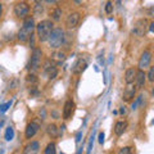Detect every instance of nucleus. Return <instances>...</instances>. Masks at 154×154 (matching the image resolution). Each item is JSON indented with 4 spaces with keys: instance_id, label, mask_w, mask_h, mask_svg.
Listing matches in <instances>:
<instances>
[{
    "instance_id": "nucleus-26",
    "label": "nucleus",
    "mask_w": 154,
    "mask_h": 154,
    "mask_svg": "<svg viewBox=\"0 0 154 154\" xmlns=\"http://www.w3.org/2000/svg\"><path fill=\"white\" fill-rule=\"evenodd\" d=\"M146 77H148V80L150 81V82L154 81V67H149V72H148Z\"/></svg>"
},
{
    "instance_id": "nucleus-24",
    "label": "nucleus",
    "mask_w": 154,
    "mask_h": 154,
    "mask_svg": "<svg viewBox=\"0 0 154 154\" xmlns=\"http://www.w3.org/2000/svg\"><path fill=\"white\" fill-rule=\"evenodd\" d=\"M118 154H132V148L131 146H123L119 149Z\"/></svg>"
},
{
    "instance_id": "nucleus-37",
    "label": "nucleus",
    "mask_w": 154,
    "mask_h": 154,
    "mask_svg": "<svg viewBox=\"0 0 154 154\" xmlns=\"http://www.w3.org/2000/svg\"><path fill=\"white\" fill-rule=\"evenodd\" d=\"M60 154H64V153H60Z\"/></svg>"
},
{
    "instance_id": "nucleus-32",
    "label": "nucleus",
    "mask_w": 154,
    "mask_h": 154,
    "mask_svg": "<svg viewBox=\"0 0 154 154\" xmlns=\"http://www.w3.org/2000/svg\"><path fill=\"white\" fill-rule=\"evenodd\" d=\"M149 28H148V30L149 31H150V32H153V30H154V22H150V23H149Z\"/></svg>"
},
{
    "instance_id": "nucleus-29",
    "label": "nucleus",
    "mask_w": 154,
    "mask_h": 154,
    "mask_svg": "<svg viewBox=\"0 0 154 154\" xmlns=\"http://www.w3.org/2000/svg\"><path fill=\"white\" fill-rule=\"evenodd\" d=\"M104 137H105L104 132H100V134H99V143H100V144L104 143Z\"/></svg>"
},
{
    "instance_id": "nucleus-5",
    "label": "nucleus",
    "mask_w": 154,
    "mask_h": 154,
    "mask_svg": "<svg viewBox=\"0 0 154 154\" xmlns=\"http://www.w3.org/2000/svg\"><path fill=\"white\" fill-rule=\"evenodd\" d=\"M42 71H44L45 76L48 77V80H54L57 75H58V68L57 64L53 62L51 59H46L44 62V66H42Z\"/></svg>"
},
{
    "instance_id": "nucleus-20",
    "label": "nucleus",
    "mask_w": 154,
    "mask_h": 154,
    "mask_svg": "<svg viewBox=\"0 0 154 154\" xmlns=\"http://www.w3.org/2000/svg\"><path fill=\"white\" fill-rule=\"evenodd\" d=\"M37 84V77L35 76V73H28L26 76V85L31 86V88H35Z\"/></svg>"
},
{
    "instance_id": "nucleus-3",
    "label": "nucleus",
    "mask_w": 154,
    "mask_h": 154,
    "mask_svg": "<svg viewBox=\"0 0 154 154\" xmlns=\"http://www.w3.org/2000/svg\"><path fill=\"white\" fill-rule=\"evenodd\" d=\"M35 28H36L38 41H41V42L48 41V37H49L50 32L53 30V22L50 19H45V21L38 22L37 26H35Z\"/></svg>"
},
{
    "instance_id": "nucleus-2",
    "label": "nucleus",
    "mask_w": 154,
    "mask_h": 154,
    "mask_svg": "<svg viewBox=\"0 0 154 154\" xmlns=\"http://www.w3.org/2000/svg\"><path fill=\"white\" fill-rule=\"evenodd\" d=\"M66 40V33L62 28H53L49 37H48V42L51 49H59V48L64 44Z\"/></svg>"
},
{
    "instance_id": "nucleus-18",
    "label": "nucleus",
    "mask_w": 154,
    "mask_h": 154,
    "mask_svg": "<svg viewBox=\"0 0 154 154\" xmlns=\"http://www.w3.org/2000/svg\"><path fill=\"white\" fill-rule=\"evenodd\" d=\"M135 75H136V69L135 68H128L126 71V73H125V81H126V84H134Z\"/></svg>"
},
{
    "instance_id": "nucleus-6",
    "label": "nucleus",
    "mask_w": 154,
    "mask_h": 154,
    "mask_svg": "<svg viewBox=\"0 0 154 154\" xmlns=\"http://www.w3.org/2000/svg\"><path fill=\"white\" fill-rule=\"evenodd\" d=\"M146 32H148V21L146 19H139V21L135 23L132 33L137 37H143V36H145Z\"/></svg>"
},
{
    "instance_id": "nucleus-1",
    "label": "nucleus",
    "mask_w": 154,
    "mask_h": 154,
    "mask_svg": "<svg viewBox=\"0 0 154 154\" xmlns=\"http://www.w3.org/2000/svg\"><path fill=\"white\" fill-rule=\"evenodd\" d=\"M33 31H35V21H33L32 17H28L23 22L22 28L18 31V40L22 42H26L32 36Z\"/></svg>"
},
{
    "instance_id": "nucleus-11",
    "label": "nucleus",
    "mask_w": 154,
    "mask_h": 154,
    "mask_svg": "<svg viewBox=\"0 0 154 154\" xmlns=\"http://www.w3.org/2000/svg\"><path fill=\"white\" fill-rule=\"evenodd\" d=\"M80 22V13L77 12H72L71 14L67 16V19H66V26L67 28H75Z\"/></svg>"
},
{
    "instance_id": "nucleus-33",
    "label": "nucleus",
    "mask_w": 154,
    "mask_h": 154,
    "mask_svg": "<svg viewBox=\"0 0 154 154\" xmlns=\"http://www.w3.org/2000/svg\"><path fill=\"white\" fill-rule=\"evenodd\" d=\"M40 116L42 117V119H44V117H45V109H44V108H42V109L40 110Z\"/></svg>"
},
{
    "instance_id": "nucleus-34",
    "label": "nucleus",
    "mask_w": 154,
    "mask_h": 154,
    "mask_svg": "<svg viewBox=\"0 0 154 154\" xmlns=\"http://www.w3.org/2000/svg\"><path fill=\"white\" fill-rule=\"evenodd\" d=\"M2 13H3V5L0 4V17H2Z\"/></svg>"
},
{
    "instance_id": "nucleus-30",
    "label": "nucleus",
    "mask_w": 154,
    "mask_h": 154,
    "mask_svg": "<svg viewBox=\"0 0 154 154\" xmlns=\"http://www.w3.org/2000/svg\"><path fill=\"white\" fill-rule=\"evenodd\" d=\"M81 136H82V132H79V134H77V136H76V143H80L81 141Z\"/></svg>"
},
{
    "instance_id": "nucleus-28",
    "label": "nucleus",
    "mask_w": 154,
    "mask_h": 154,
    "mask_svg": "<svg viewBox=\"0 0 154 154\" xmlns=\"http://www.w3.org/2000/svg\"><path fill=\"white\" fill-rule=\"evenodd\" d=\"M140 102H141V95H139L137 98H136V100H135V102L132 103V105H131V109H132V110L136 109V108H137V105H139V103H140Z\"/></svg>"
},
{
    "instance_id": "nucleus-36",
    "label": "nucleus",
    "mask_w": 154,
    "mask_h": 154,
    "mask_svg": "<svg viewBox=\"0 0 154 154\" xmlns=\"http://www.w3.org/2000/svg\"><path fill=\"white\" fill-rule=\"evenodd\" d=\"M45 2H46V3H53L54 0H45Z\"/></svg>"
},
{
    "instance_id": "nucleus-7",
    "label": "nucleus",
    "mask_w": 154,
    "mask_h": 154,
    "mask_svg": "<svg viewBox=\"0 0 154 154\" xmlns=\"http://www.w3.org/2000/svg\"><path fill=\"white\" fill-rule=\"evenodd\" d=\"M28 12H30V7L26 2H19L14 5V14L19 18H26Z\"/></svg>"
},
{
    "instance_id": "nucleus-35",
    "label": "nucleus",
    "mask_w": 154,
    "mask_h": 154,
    "mask_svg": "<svg viewBox=\"0 0 154 154\" xmlns=\"http://www.w3.org/2000/svg\"><path fill=\"white\" fill-rule=\"evenodd\" d=\"M73 2H75V3H76V4H80V3H81V2H82V0H73Z\"/></svg>"
},
{
    "instance_id": "nucleus-27",
    "label": "nucleus",
    "mask_w": 154,
    "mask_h": 154,
    "mask_svg": "<svg viewBox=\"0 0 154 154\" xmlns=\"http://www.w3.org/2000/svg\"><path fill=\"white\" fill-rule=\"evenodd\" d=\"M11 105H12V100H11V102H8V103H5V104H3V105H0V112H2V113L7 112L8 108L11 107Z\"/></svg>"
},
{
    "instance_id": "nucleus-12",
    "label": "nucleus",
    "mask_w": 154,
    "mask_h": 154,
    "mask_svg": "<svg viewBox=\"0 0 154 154\" xmlns=\"http://www.w3.org/2000/svg\"><path fill=\"white\" fill-rule=\"evenodd\" d=\"M38 128H40V125H38L37 121H32L31 123H28L26 126V131H25L26 139H31V137L35 136L38 131Z\"/></svg>"
},
{
    "instance_id": "nucleus-22",
    "label": "nucleus",
    "mask_w": 154,
    "mask_h": 154,
    "mask_svg": "<svg viewBox=\"0 0 154 154\" xmlns=\"http://www.w3.org/2000/svg\"><path fill=\"white\" fill-rule=\"evenodd\" d=\"M44 154H57V149H55V144L54 143H49L45 148Z\"/></svg>"
},
{
    "instance_id": "nucleus-10",
    "label": "nucleus",
    "mask_w": 154,
    "mask_h": 154,
    "mask_svg": "<svg viewBox=\"0 0 154 154\" xmlns=\"http://www.w3.org/2000/svg\"><path fill=\"white\" fill-rule=\"evenodd\" d=\"M135 88L136 89H141L145 85L146 81V75L143 69H136V75H135Z\"/></svg>"
},
{
    "instance_id": "nucleus-14",
    "label": "nucleus",
    "mask_w": 154,
    "mask_h": 154,
    "mask_svg": "<svg viewBox=\"0 0 154 154\" xmlns=\"http://www.w3.org/2000/svg\"><path fill=\"white\" fill-rule=\"evenodd\" d=\"M40 150V143L33 140L31 143H28L23 149V154H37Z\"/></svg>"
},
{
    "instance_id": "nucleus-8",
    "label": "nucleus",
    "mask_w": 154,
    "mask_h": 154,
    "mask_svg": "<svg viewBox=\"0 0 154 154\" xmlns=\"http://www.w3.org/2000/svg\"><path fill=\"white\" fill-rule=\"evenodd\" d=\"M86 67H88V59L81 57L76 60L73 68H72V72H73V75H81L86 69Z\"/></svg>"
},
{
    "instance_id": "nucleus-16",
    "label": "nucleus",
    "mask_w": 154,
    "mask_h": 154,
    "mask_svg": "<svg viewBox=\"0 0 154 154\" xmlns=\"http://www.w3.org/2000/svg\"><path fill=\"white\" fill-rule=\"evenodd\" d=\"M51 60L54 62L57 66L63 64V63H64V60H66V53H64V51H62V50H57V51H54V53L51 54Z\"/></svg>"
},
{
    "instance_id": "nucleus-23",
    "label": "nucleus",
    "mask_w": 154,
    "mask_h": 154,
    "mask_svg": "<svg viewBox=\"0 0 154 154\" xmlns=\"http://www.w3.org/2000/svg\"><path fill=\"white\" fill-rule=\"evenodd\" d=\"M13 137H14V130L12 126H9V127H7V131H5V140L11 141Z\"/></svg>"
},
{
    "instance_id": "nucleus-9",
    "label": "nucleus",
    "mask_w": 154,
    "mask_h": 154,
    "mask_svg": "<svg viewBox=\"0 0 154 154\" xmlns=\"http://www.w3.org/2000/svg\"><path fill=\"white\" fill-rule=\"evenodd\" d=\"M150 62H152V53L145 50L141 54L140 59H139V69H143L144 71L145 68H148V67L150 66Z\"/></svg>"
},
{
    "instance_id": "nucleus-21",
    "label": "nucleus",
    "mask_w": 154,
    "mask_h": 154,
    "mask_svg": "<svg viewBox=\"0 0 154 154\" xmlns=\"http://www.w3.org/2000/svg\"><path fill=\"white\" fill-rule=\"evenodd\" d=\"M50 17H51V21H59V19L62 18V9L60 8H54L53 11L50 12Z\"/></svg>"
},
{
    "instance_id": "nucleus-15",
    "label": "nucleus",
    "mask_w": 154,
    "mask_h": 154,
    "mask_svg": "<svg viewBox=\"0 0 154 154\" xmlns=\"http://www.w3.org/2000/svg\"><path fill=\"white\" fill-rule=\"evenodd\" d=\"M75 103L72 100H67L66 104H64V108H63V119H68L72 114H73V110H75Z\"/></svg>"
},
{
    "instance_id": "nucleus-19",
    "label": "nucleus",
    "mask_w": 154,
    "mask_h": 154,
    "mask_svg": "<svg viewBox=\"0 0 154 154\" xmlns=\"http://www.w3.org/2000/svg\"><path fill=\"white\" fill-rule=\"evenodd\" d=\"M46 132H48V135H49L50 137H53V139L57 137V136H58V127H57V125H54V123L48 125Z\"/></svg>"
},
{
    "instance_id": "nucleus-4",
    "label": "nucleus",
    "mask_w": 154,
    "mask_h": 154,
    "mask_svg": "<svg viewBox=\"0 0 154 154\" xmlns=\"http://www.w3.org/2000/svg\"><path fill=\"white\" fill-rule=\"evenodd\" d=\"M41 58H42V51L40 48H35L32 51V55H31V59H30V63H28L27 69L31 72V73H35V72L40 68V64H41Z\"/></svg>"
},
{
    "instance_id": "nucleus-31",
    "label": "nucleus",
    "mask_w": 154,
    "mask_h": 154,
    "mask_svg": "<svg viewBox=\"0 0 154 154\" xmlns=\"http://www.w3.org/2000/svg\"><path fill=\"white\" fill-rule=\"evenodd\" d=\"M119 113H121V114H126V107H123V105H122V107H119Z\"/></svg>"
},
{
    "instance_id": "nucleus-17",
    "label": "nucleus",
    "mask_w": 154,
    "mask_h": 154,
    "mask_svg": "<svg viewBox=\"0 0 154 154\" xmlns=\"http://www.w3.org/2000/svg\"><path fill=\"white\" fill-rule=\"evenodd\" d=\"M126 128H127V122L126 121H118L114 125V134L117 135V136H121V135L126 131Z\"/></svg>"
},
{
    "instance_id": "nucleus-25",
    "label": "nucleus",
    "mask_w": 154,
    "mask_h": 154,
    "mask_svg": "<svg viewBox=\"0 0 154 154\" xmlns=\"http://www.w3.org/2000/svg\"><path fill=\"white\" fill-rule=\"evenodd\" d=\"M112 12H113V3L110 2V0H108V2L105 3V13L110 14Z\"/></svg>"
},
{
    "instance_id": "nucleus-13",
    "label": "nucleus",
    "mask_w": 154,
    "mask_h": 154,
    "mask_svg": "<svg viewBox=\"0 0 154 154\" xmlns=\"http://www.w3.org/2000/svg\"><path fill=\"white\" fill-rule=\"evenodd\" d=\"M135 95H136V88H135V85L134 84H127V86L123 90L122 99L125 100V102H130L132 98H135Z\"/></svg>"
}]
</instances>
